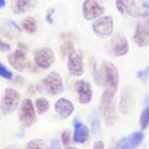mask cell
Listing matches in <instances>:
<instances>
[{"label": "cell", "mask_w": 149, "mask_h": 149, "mask_svg": "<svg viewBox=\"0 0 149 149\" xmlns=\"http://www.w3.org/2000/svg\"><path fill=\"white\" fill-rule=\"evenodd\" d=\"M100 110L101 114L104 117L105 122L108 125L114 124L116 120V108H115V94L110 92L109 90H104V92L101 96V102H100Z\"/></svg>", "instance_id": "6da1fadb"}, {"label": "cell", "mask_w": 149, "mask_h": 149, "mask_svg": "<svg viewBox=\"0 0 149 149\" xmlns=\"http://www.w3.org/2000/svg\"><path fill=\"white\" fill-rule=\"evenodd\" d=\"M102 69H103L104 83L107 85V90L113 92V94H116L118 90V84H120V74L116 65L111 62L105 61L102 64Z\"/></svg>", "instance_id": "7a4b0ae2"}, {"label": "cell", "mask_w": 149, "mask_h": 149, "mask_svg": "<svg viewBox=\"0 0 149 149\" xmlns=\"http://www.w3.org/2000/svg\"><path fill=\"white\" fill-rule=\"evenodd\" d=\"M125 13L136 19L149 18V0H125Z\"/></svg>", "instance_id": "3957f363"}, {"label": "cell", "mask_w": 149, "mask_h": 149, "mask_svg": "<svg viewBox=\"0 0 149 149\" xmlns=\"http://www.w3.org/2000/svg\"><path fill=\"white\" fill-rule=\"evenodd\" d=\"M20 101V95L15 89L13 88H6L4 90V94L0 101V110L3 114H12L13 111L18 108Z\"/></svg>", "instance_id": "277c9868"}, {"label": "cell", "mask_w": 149, "mask_h": 149, "mask_svg": "<svg viewBox=\"0 0 149 149\" xmlns=\"http://www.w3.org/2000/svg\"><path fill=\"white\" fill-rule=\"evenodd\" d=\"M42 86H43L44 91H46L47 94H50L51 96L61 95L64 91L63 78H62L61 74L58 72H56V71L50 72L47 76L42 81Z\"/></svg>", "instance_id": "5b68a950"}, {"label": "cell", "mask_w": 149, "mask_h": 149, "mask_svg": "<svg viewBox=\"0 0 149 149\" xmlns=\"http://www.w3.org/2000/svg\"><path fill=\"white\" fill-rule=\"evenodd\" d=\"M26 52H27L26 45L23 43H19L18 44V49L8 54L7 61H8L10 65L13 69H15L17 71H24L30 65V63L26 58Z\"/></svg>", "instance_id": "8992f818"}, {"label": "cell", "mask_w": 149, "mask_h": 149, "mask_svg": "<svg viewBox=\"0 0 149 149\" xmlns=\"http://www.w3.org/2000/svg\"><path fill=\"white\" fill-rule=\"evenodd\" d=\"M19 120L24 127H32L37 121L34 103L31 98H25L19 107Z\"/></svg>", "instance_id": "52a82bcc"}, {"label": "cell", "mask_w": 149, "mask_h": 149, "mask_svg": "<svg viewBox=\"0 0 149 149\" xmlns=\"http://www.w3.org/2000/svg\"><path fill=\"white\" fill-rule=\"evenodd\" d=\"M92 32L100 38H109L114 32V19L110 15L100 17L92 23Z\"/></svg>", "instance_id": "ba28073f"}, {"label": "cell", "mask_w": 149, "mask_h": 149, "mask_svg": "<svg viewBox=\"0 0 149 149\" xmlns=\"http://www.w3.org/2000/svg\"><path fill=\"white\" fill-rule=\"evenodd\" d=\"M54 52L50 47H40L33 52V62L37 68L39 69H49L54 63Z\"/></svg>", "instance_id": "9c48e42d"}, {"label": "cell", "mask_w": 149, "mask_h": 149, "mask_svg": "<svg viewBox=\"0 0 149 149\" xmlns=\"http://www.w3.org/2000/svg\"><path fill=\"white\" fill-rule=\"evenodd\" d=\"M68 71L72 77H81L84 73L83 65V52L73 50L68 56Z\"/></svg>", "instance_id": "30bf717a"}, {"label": "cell", "mask_w": 149, "mask_h": 149, "mask_svg": "<svg viewBox=\"0 0 149 149\" xmlns=\"http://www.w3.org/2000/svg\"><path fill=\"white\" fill-rule=\"evenodd\" d=\"M104 7L98 0H84L82 5V12L85 20H96L104 13Z\"/></svg>", "instance_id": "8fae6325"}, {"label": "cell", "mask_w": 149, "mask_h": 149, "mask_svg": "<svg viewBox=\"0 0 149 149\" xmlns=\"http://www.w3.org/2000/svg\"><path fill=\"white\" fill-rule=\"evenodd\" d=\"M133 40L140 47H144L149 45V18L140 22L136 25Z\"/></svg>", "instance_id": "7c38bea8"}, {"label": "cell", "mask_w": 149, "mask_h": 149, "mask_svg": "<svg viewBox=\"0 0 149 149\" xmlns=\"http://www.w3.org/2000/svg\"><path fill=\"white\" fill-rule=\"evenodd\" d=\"M110 52L115 57H123L129 52V43L125 36L117 33L115 34L110 42Z\"/></svg>", "instance_id": "4fadbf2b"}, {"label": "cell", "mask_w": 149, "mask_h": 149, "mask_svg": "<svg viewBox=\"0 0 149 149\" xmlns=\"http://www.w3.org/2000/svg\"><path fill=\"white\" fill-rule=\"evenodd\" d=\"M143 139H144V135L142 132H135L121 139L115 144V149H136L142 143Z\"/></svg>", "instance_id": "5bb4252c"}, {"label": "cell", "mask_w": 149, "mask_h": 149, "mask_svg": "<svg viewBox=\"0 0 149 149\" xmlns=\"http://www.w3.org/2000/svg\"><path fill=\"white\" fill-rule=\"evenodd\" d=\"M74 89L78 95V101L81 104H88L92 100V89L89 82L79 79L74 83Z\"/></svg>", "instance_id": "9a60e30c"}, {"label": "cell", "mask_w": 149, "mask_h": 149, "mask_svg": "<svg viewBox=\"0 0 149 149\" xmlns=\"http://www.w3.org/2000/svg\"><path fill=\"white\" fill-rule=\"evenodd\" d=\"M90 135V130L89 128L78 118H76L73 121V141L78 143V144H83L88 141Z\"/></svg>", "instance_id": "2e32d148"}, {"label": "cell", "mask_w": 149, "mask_h": 149, "mask_svg": "<svg viewBox=\"0 0 149 149\" xmlns=\"http://www.w3.org/2000/svg\"><path fill=\"white\" fill-rule=\"evenodd\" d=\"M54 110H56V113H57V115L61 118L65 120V118L70 117L73 114L74 105H73V103L70 100L62 97V98L56 101V103H54Z\"/></svg>", "instance_id": "e0dca14e"}, {"label": "cell", "mask_w": 149, "mask_h": 149, "mask_svg": "<svg viewBox=\"0 0 149 149\" xmlns=\"http://www.w3.org/2000/svg\"><path fill=\"white\" fill-rule=\"evenodd\" d=\"M37 5L36 0H12V12L17 15L25 14L29 11H32Z\"/></svg>", "instance_id": "ac0fdd59"}, {"label": "cell", "mask_w": 149, "mask_h": 149, "mask_svg": "<svg viewBox=\"0 0 149 149\" xmlns=\"http://www.w3.org/2000/svg\"><path fill=\"white\" fill-rule=\"evenodd\" d=\"M132 105H133V92L130 90V88H125L122 92L120 104H118L120 111L122 114L127 115L130 111V109H132Z\"/></svg>", "instance_id": "d6986e66"}, {"label": "cell", "mask_w": 149, "mask_h": 149, "mask_svg": "<svg viewBox=\"0 0 149 149\" xmlns=\"http://www.w3.org/2000/svg\"><path fill=\"white\" fill-rule=\"evenodd\" d=\"M89 65H90V70H91L92 76H94L95 82H96L100 86H103V85H104V74H103V69H102V66L98 68L97 62H96L94 58H90Z\"/></svg>", "instance_id": "ffe728a7"}, {"label": "cell", "mask_w": 149, "mask_h": 149, "mask_svg": "<svg viewBox=\"0 0 149 149\" xmlns=\"http://www.w3.org/2000/svg\"><path fill=\"white\" fill-rule=\"evenodd\" d=\"M33 103H34V108H36V113L38 115H44L50 109V102L45 97L36 98V101Z\"/></svg>", "instance_id": "44dd1931"}, {"label": "cell", "mask_w": 149, "mask_h": 149, "mask_svg": "<svg viewBox=\"0 0 149 149\" xmlns=\"http://www.w3.org/2000/svg\"><path fill=\"white\" fill-rule=\"evenodd\" d=\"M22 30L29 32V33H34L37 31V22L33 17H27L22 23Z\"/></svg>", "instance_id": "7402d4cb"}, {"label": "cell", "mask_w": 149, "mask_h": 149, "mask_svg": "<svg viewBox=\"0 0 149 149\" xmlns=\"http://www.w3.org/2000/svg\"><path fill=\"white\" fill-rule=\"evenodd\" d=\"M25 149H49L46 142L42 139H34L26 143Z\"/></svg>", "instance_id": "603a6c76"}, {"label": "cell", "mask_w": 149, "mask_h": 149, "mask_svg": "<svg viewBox=\"0 0 149 149\" xmlns=\"http://www.w3.org/2000/svg\"><path fill=\"white\" fill-rule=\"evenodd\" d=\"M148 127H149V105H146L140 115V128L143 132Z\"/></svg>", "instance_id": "cb8c5ba5"}, {"label": "cell", "mask_w": 149, "mask_h": 149, "mask_svg": "<svg viewBox=\"0 0 149 149\" xmlns=\"http://www.w3.org/2000/svg\"><path fill=\"white\" fill-rule=\"evenodd\" d=\"M91 129H92V133L94 134H98L100 132V128H101V120H100V114L98 111L95 110L92 111V115H91Z\"/></svg>", "instance_id": "d4e9b609"}, {"label": "cell", "mask_w": 149, "mask_h": 149, "mask_svg": "<svg viewBox=\"0 0 149 149\" xmlns=\"http://www.w3.org/2000/svg\"><path fill=\"white\" fill-rule=\"evenodd\" d=\"M0 77L7 81L13 79V72L3 63H0Z\"/></svg>", "instance_id": "484cf974"}, {"label": "cell", "mask_w": 149, "mask_h": 149, "mask_svg": "<svg viewBox=\"0 0 149 149\" xmlns=\"http://www.w3.org/2000/svg\"><path fill=\"white\" fill-rule=\"evenodd\" d=\"M73 50H74L73 43H72V42H69V40L65 42V43H63L62 46H61V53H62L63 57H68V56H69Z\"/></svg>", "instance_id": "4316f807"}, {"label": "cell", "mask_w": 149, "mask_h": 149, "mask_svg": "<svg viewBox=\"0 0 149 149\" xmlns=\"http://www.w3.org/2000/svg\"><path fill=\"white\" fill-rule=\"evenodd\" d=\"M136 77H137L140 81L146 82V81L149 78V66H146L144 69L137 71V72H136Z\"/></svg>", "instance_id": "83f0119b"}, {"label": "cell", "mask_w": 149, "mask_h": 149, "mask_svg": "<svg viewBox=\"0 0 149 149\" xmlns=\"http://www.w3.org/2000/svg\"><path fill=\"white\" fill-rule=\"evenodd\" d=\"M116 7L121 14H125V0H115Z\"/></svg>", "instance_id": "f1b7e54d"}, {"label": "cell", "mask_w": 149, "mask_h": 149, "mask_svg": "<svg viewBox=\"0 0 149 149\" xmlns=\"http://www.w3.org/2000/svg\"><path fill=\"white\" fill-rule=\"evenodd\" d=\"M70 141H71V139H70L69 130H64V132L62 133V142H63V144H64L65 147H69Z\"/></svg>", "instance_id": "f546056e"}, {"label": "cell", "mask_w": 149, "mask_h": 149, "mask_svg": "<svg viewBox=\"0 0 149 149\" xmlns=\"http://www.w3.org/2000/svg\"><path fill=\"white\" fill-rule=\"evenodd\" d=\"M6 25H7V26H10V29H11V30H14L15 32H22V29H20V26L18 25L17 23L12 22V20H7V22H6ZM10 34L12 36V33H11V32H10Z\"/></svg>", "instance_id": "4dcf8cb0"}, {"label": "cell", "mask_w": 149, "mask_h": 149, "mask_svg": "<svg viewBox=\"0 0 149 149\" xmlns=\"http://www.w3.org/2000/svg\"><path fill=\"white\" fill-rule=\"evenodd\" d=\"M53 14H54V8H49L45 15V20L49 24H53Z\"/></svg>", "instance_id": "1f68e13d"}, {"label": "cell", "mask_w": 149, "mask_h": 149, "mask_svg": "<svg viewBox=\"0 0 149 149\" xmlns=\"http://www.w3.org/2000/svg\"><path fill=\"white\" fill-rule=\"evenodd\" d=\"M0 51L1 52H10L11 51V45L8 43H5L3 39H0Z\"/></svg>", "instance_id": "d6a6232c"}, {"label": "cell", "mask_w": 149, "mask_h": 149, "mask_svg": "<svg viewBox=\"0 0 149 149\" xmlns=\"http://www.w3.org/2000/svg\"><path fill=\"white\" fill-rule=\"evenodd\" d=\"M49 149H62V144H61V142L57 139H53L51 141V143H50Z\"/></svg>", "instance_id": "836d02e7"}, {"label": "cell", "mask_w": 149, "mask_h": 149, "mask_svg": "<svg viewBox=\"0 0 149 149\" xmlns=\"http://www.w3.org/2000/svg\"><path fill=\"white\" fill-rule=\"evenodd\" d=\"M92 149H105L104 142H103V141H97V142H95V144H94V147H92Z\"/></svg>", "instance_id": "e575fe53"}, {"label": "cell", "mask_w": 149, "mask_h": 149, "mask_svg": "<svg viewBox=\"0 0 149 149\" xmlns=\"http://www.w3.org/2000/svg\"><path fill=\"white\" fill-rule=\"evenodd\" d=\"M5 6H6V0H0V10L5 8Z\"/></svg>", "instance_id": "d590c367"}, {"label": "cell", "mask_w": 149, "mask_h": 149, "mask_svg": "<svg viewBox=\"0 0 149 149\" xmlns=\"http://www.w3.org/2000/svg\"><path fill=\"white\" fill-rule=\"evenodd\" d=\"M144 103H146V105H149V94H147L146 100H144Z\"/></svg>", "instance_id": "8d00e7d4"}, {"label": "cell", "mask_w": 149, "mask_h": 149, "mask_svg": "<svg viewBox=\"0 0 149 149\" xmlns=\"http://www.w3.org/2000/svg\"><path fill=\"white\" fill-rule=\"evenodd\" d=\"M5 149H19V148L15 147V146H8V147H6Z\"/></svg>", "instance_id": "74e56055"}, {"label": "cell", "mask_w": 149, "mask_h": 149, "mask_svg": "<svg viewBox=\"0 0 149 149\" xmlns=\"http://www.w3.org/2000/svg\"><path fill=\"white\" fill-rule=\"evenodd\" d=\"M65 149H77V148H74V147H65Z\"/></svg>", "instance_id": "f35d334b"}, {"label": "cell", "mask_w": 149, "mask_h": 149, "mask_svg": "<svg viewBox=\"0 0 149 149\" xmlns=\"http://www.w3.org/2000/svg\"><path fill=\"white\" fill-rule=\"evenodd\" d=\"M110 149H115V147H111V148H110Z\"/></svg>", "instance_id": "ab89813d"}]
</instances>
